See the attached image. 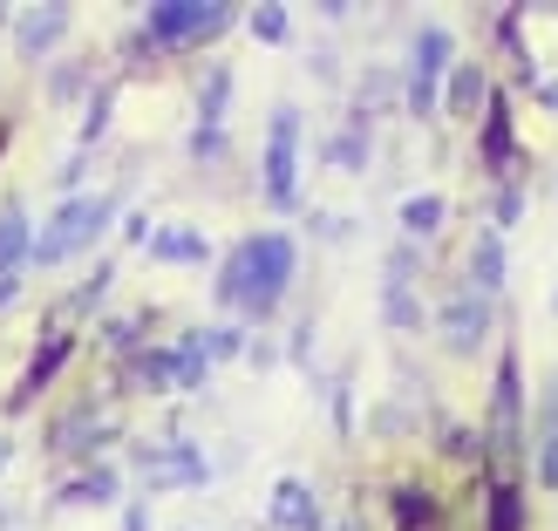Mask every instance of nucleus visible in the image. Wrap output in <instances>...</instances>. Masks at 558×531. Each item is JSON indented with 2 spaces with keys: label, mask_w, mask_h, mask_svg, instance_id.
<instances>
[{
  "label": "nucleus",
  "mask_w": 558,
  "mask_h": 531,
  "mask_svg": "<svg viewBox=\"0 0 558 531\" xmlns=\"http://www.w3.org/2000/svg\"><path fill=\"white\" fill-rule=\"evenodd\" d=\"M287 287H293V239H287V232H253V239H245L239 253L226 260V273H218V300H226V306H245L253 321H266Z\"/></svg>",
  "instance_id": "f257e3e1"
},
{
  "label": "nucleus",
  "mask_w": 558,
  "mask_h": 531,
  "mask_svg": "<svg viewBox=\"0 0 558 531\" xmlns=\"http://www.w3.org/2000/svg\"><path fill=\"white\" fill-rule=\"evenodd\" d=\"M109 218H117V198H109V191H89V198H69L62 212H54V226H48L35 245H27V260H35V266L69 260L75 245H89V239L109 226Z\"/></svg>",
  "instance_id": "f03ea898"
},
{
  "label": "nucleus",
  "mask_w": 558,
  "mask_h": 531,
  "mask_svg": "<svg viewBox=\"0 0 558 531\" xmlns=\"http://www.w3.org/2000/svg\"><path fill=\"white\" fill-rule=\"evenodd\" d=\"M144 27H150V41H211V35H226L232 27V8L226 0H157V8H144Z\"/></svg>",
  "instance_id": "7ed1b4c3"
},
{
  "label": "nucleus",
  "mask_w": 558,
  "mask_h": 531,
  "mask_svg": "<svg viewBox=\"0 0 558 531\" xmlns=\"http://www.w3.org/2000/svg\"><path fill=\"white\" fill-rule=\"evenodd\" d=\"M266 198L279 212L300 205V117L272 109V136H266Z\"/></svg>",
  "instance_id": "20e7f679"
},
{
  "label": "nucleus",
  "mask_w": 558,
  "mask_h": 531,
  "mask_svg": "<svg viewBox=\"0 0 558 531\" xmlns=\"http://www.w3.org/2000/svg\"><path fill=\"white\" fill-rule=\"evenodd\" d=\"M518 415H524V375H518V354H505L497 361V388H490V436H484L490 457L518 450Z\"/></svg>",
  "instance_id": "39448f33"
},
{
  "label": "nucleus",
  "mask_w": 558,
  "mask_h": 531,
  "mask_svg": "<svg viewBox=\"0 0 558 531\" xmlns=\"http://www.w3.org/2000/svg\"><path fill=\"white\" fill-rule=\"evenodd\" d=\"M450 75V35L442 27H423L409 55V109L415 117H436V82Z\"/></svg>",
  "instance_id": "423d86ee"
},
{
  "label": "nucleus",
  "mask_w": 558,
  "mask_h": 531,
  "mask_svg": "<svg viewBox=\"0 0 558 531\" xmlns=\"http://www.w3.org/2000/svg\"><path fill=\"white\" fill-rule=\"evenodd\" d=\"M490 334V300H477V293H450L442 300V348L450 354H470Z\"/></svg>",
  "instance_id": "0eeeda50"
},
{
  "label": "nucleus",
  "mask_w": 558,
  "mask_h": 531,
  "mask_svg": "<svg viewBox=\"0 0 558 531\" xmlns=\"http://www.w3.org/2000/svg\"><path fill=\"white\" fill-rule=\"evenodd\" d=\"M463 293H477V300L505 293V232H497V226H484L477 239H470V279H463Z\"/></svg>",
  "instance_id": "6e6552de"
},
{
  "label": "nucleus",
  "mask_w": 558,
  "mask_h": 531,
  "mask_svg": "<svg viewBox=\"0 0 558 531\" xmlns=\"http://www.w3.org/2000/svg\"><path fill=\"white\" fill-rule=\"evenodd\" d=\"M272 524H279V531H320L314 484H300V478H279V484H272Z\"/></svg>",
  "instance_id": "1a4fd4ad"
},
{
  "label": "nucleus",
  "mask_w": 558,
  "mask_h": 531,
  "mask_svg": "<svg viewBox=\"0 0 558 531\" xmlns=\"http://www.w3.org/2000/svg\"><path fill=\"white\" fill-rule=\"evenodd\" d=\"M62 35H69V8H35V14H21V21H14L21 55H48Z\"/></svg>",
  "instance_id": "9d476101"
},
{
  "label": "nucleus",
  "mask_w": 558,
  "mask_h": 531,
  "mask_svg": "<svg viewBox=\"0 0 558 531\" xmlns=\"http://www.w3.org/2000/svg\"><path fill=\"white\" fill-rule=\"evenodd\" d=\"M484 102H490L484 69H477V62H457V69H450V117H477Z\"/></svg>",
  "instance_id": "9b49d317"
},
{
  "label": "nucleus",
  "mask_w": 558,
  "mask_h": 531,
  "mask_svg": "<svg viewBox=\"0 0 558 531\" xmlns=\"http://www.w3.org/2000/svg\"><path fill=\"white\" fill-rule=\"evenodd\" d=\"M62 361H69V341H62V334H48V341H41V354H35V369L21 375V396H14V409H21V402H35L41 388L54 382V369H62Z\"/></svg>",
  "instance_id": "f8f14e48"
},
{
  "label": "nucleus",
  "mask_w": 558,
  "mask_h": 531,
  "mask_svg": "<svg viewBox=\"0 0 558 531\" xmlns=\"http://www.w3.org/2000/svg\"><path fill=\"white\" fill-rule=\"evenodd\" d=\"M442 218H450V205H442L436 191H415V198H402V232H409V239H436Z\"/></svg>",
  "instance_id": "ddd939ff"
},
{
  "label": "nucleus",
  "mask_w": 558,
  "mask_h": 531,
  "mask_svg": "<svg viewBox=\"0 0 558 531\" xmlns=\"http://www.w3.org/2000/svg\"><path fill=\"white\" fill-rule=\"evenodd\" d=\"M484 164L490 171H511V109H505V96H490V117H484Z\"/></svg>",
  "instance_id": "4468645a"
},
{
  "label": "nucleus",
  "mask_w": 558,
  "mask_h": 531,
  "mask_svg": "<svg viewBox=\"0 0 558 531\" xmlns=\"http://www.w3.org/2000/svg\"><path fill=\"white\" fill-rule=\"evenodd\" d=\"M150 253L171 260V266H191V260H205V239L191 232V226H163V232L150 239Z\"/></svg>",
  "instance_id": "2eb2a0df"
},
{
  "label": "nucleus",
  "mask_w": 558,
  "mask_h": 531,
  "mask_svg": "<svg viewBox=\"0 0 558 531\" xmlns=\"http://www.w3.org/2000/svg\"><path fill=\"white\" fill-rule=\"evenodd\" d=\"M538 478L558 491V388H545V423H538Z\"/></svg>",
  "instance_id": "dca6fc26"
},
{
  "label": "nucleus",
  "mask_w": 558,
  "mask_h": 531,
  "mask_svg": "<svg viewBox=\"0 0 558 531\" xmlns=\"http://www.w3.org/2000/svg\"><path fill=\"white\" fill-rule=\"evenodd\" d=\"M21 260H27V212L8 205V212H0V273H14Z\"/></svg>",
  "instance_id": "f3484780"
},
{
  "label": "nucleus",
  "mask_w": 558,
  "mask_h": 531,
  "mask_svg": "<svg viewBox=\"0 0 558 531\" xmlns=\"http://www.w3.org/2000/svg\"><path fill=\"white\" fill-rule=\"evenodd\" d=\"M205 361H211V354H205V334H184L178 354H171V382H178V388H198V382H205Z\"/></svg>",
  "instance_id": "a211bd4d"
},
{
  "label": "nucleus",
  "mask_w": 558,
  "mask_h": 531,
  "mask_svg": "<svg viewBox=\"0 0 558 531\" xmlns=\"http://www.w3.org/2000/svg\"><path fill=\"white\" fill-rule=\"evenodd\" d=\"M226 96H232V69H211L205 89H198V123L218 130V117H226Z\"/></svg>",
  "instance_id": "6ab92c4d"
},
{
  "label": "nucleus",
  "mask_w": 558,
  "mask_h": 531,
  "mask_svg": "<svg viewBox=\"0 0 558 531\" xmlns=\"http://www.w3.org/2000/svg\"><path fill=\"white\" fill-rule=\"evenodd\" d=\"M396 524L402 531H436V497L429 491H402L396 497Z\"/></svg>",
  "instance_id": "aec40b11"
},
{
  "label": "nucleus",
  "mask_w": 558,
  "mask_h": 531,
  "mask_svg": "<svg viewBox=\"0 0 558 531\" xmlns=\"http://www.w3.org/2000/svg\"><path fill=\"white\" fill-rule=\"evenodd\" d=\"M381 314H388V327H415V321H423V306H415L409 279H388V300H381Z\"/></svg>",
  "instance_id": "412c9836"
},
{
  "label": "nucleus",
  "mask_w": 558,
  "mask_h": 531,
  "mask_svg": "<svg viewBox=\"0 0 558 531\" xmlns=\"http://www.w3.org/2000/svg\"><path fill=\"white\" fill-rule=\"evenodd\" d=\"M69 497H82V505H109V497H117V470H109V463H96V470H89V478H82Z\"/></svg>",
  "instance_id": "4be33fe9"
},
{
  "label": "nucleus",
  "mask_w": 558,
  "mask_h": 531,
  "mask_svg": "<svg viewBox=\"0 0 558 531\" xmlns=\"http://www.w3.org/2000/svg\"><path fill=\"white\" fill-rule=\"evenodd\" d=\"M287 27H293L287 8H253V35L259 41H287Z\"/></svg>",
  "instance_id": "5701e85b"
},
{
  "label": "nucleus",
  "mask_w": 558,
  "mask_h": 531,
  "mask_svg": "<svg viewBox=\"0 0 558 531\" xmlns=\"http://www.w3.org/2000/svg\"><path fill=\"white\" fill-rule=\"evenodd\" d=\"M102 293H109V266H102V273H89V287H82V293L69 300V314H96Z\"/></svg>",
  "instance_id": "b1692460"
},
{
  "label": "nucleus",
  "mask_w": 558,
  "mask_h": 531,
  "mask_svg": "<svg viewBox=\"0 0 558 531\" xmlns=\"http://www.w3.org/2000/svg\"><path fill=\"white\" fill-rule=\"evenodd\" d=\"M239 341H245L239 327H211V334H205V354H211V361H226V354H239Z\"/></svg>",
  "instance_id": "393cba45"
},
{
  "label": "nucleus",
  "mask_w": 558,
  "mask_h": 531,
  "mask_svg": "<svg viewBox=\"0 0 558 531\" xmlns=\"http://www.w3.org/2000/svg\"><path fill=\"white\" fill-rule=\"evenodd\" d=\"M109 102H117V96H109V89H96V102H89V123H82V144H96V136H102V123H109Z\"/></svg>",
  "instance_id": "a878e982"
},
{
  "label": "nucleus",
  "mask_w": 558,
  "mask_h": 531,
  "mask_svg": "<svg viewBox=\"0 0 558 531\" xmlns=\"http://www.w3.org/2000/svg\"><path fill=\"white\" fill-rule=\"evenodd\" d=\"M518 212H524V191H511V184H505V191H497V226H511Z\"/></svg>",
  "instance_id": "bb28decb"
},
{
  "label": "nucleus",
  "mask_w": 558,
  "mask_h": 531,
  "mask_svg": "<svg viewBox=\"0 0 558 531\" xmlns=\"http://www.w3.org/2000/svg\"><path fill=\"white\" fill-rule=\"evenodd\" d=\"M123 531H150V511H144V505H130V511H123Z\"/></svg>",
  "instance_id": "cd10ccee"
},
{
  "label": "nucleus",
  "mask_w": 558,
  "mask_h": 531,
  "mask_svg": "<svg viewBox=\"0 0 558 531\" xmlns=\"http://www.w3.org/2000/svg\"><path fill=\"white\" fill-rule=\"evenodd\" d=\"M14 293H21V273H0V306H8Z\"/></svg>",
  "instance_id": "c85d7f7f"
},
{
  "label": "nucleus",
  "mask_w": 558,
  "mask_h": 531,
  "mask_svg": "<svg viewBox=\"0 0 558 531\" xmlns=\"http://www.w3.org/2000/svg\"><path fill=\"white\" fill-rule=\"evenodd\" d=\"M0 463H8V443H0Z\"/></svg>",
  "instance_id": "c756f323"
}]
</instances>
